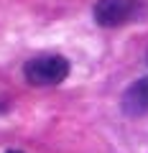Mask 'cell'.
<instances>
[{"mask_svg":"<svg viewBox=\"0 0 148 153\" xmlns=\"http://www.w3.org/2000/svg\"><path fill=\"white\" fill-rule=\"evenodd\" d=\"M146 13L148 8L143 0H97L92 16L97 26L118 28V26H128V23L146 18Z\"/></svg>","mask_w":148,"mask_h":153,"instance_id":"6da1fadb","label":"cell"},{"mask_svg":"<svg viewBox=\"0 0 148 153\" xmlns=\"http://www.w3.org/2000/svg\"><path fill=\"white\" fill-rule=\"evenodd\" d=\"M23 74L36 87H54V84H61L69 76V61L59 54H41V56H33L31 61H26Z\"/></svg>","mask_w":148,"mask_h":153,"instance_id":"7a4b0ae2","label":"cell"},{"mask_svg":"<svg viewBox=\"0 0 148 153\" xmlns=\"http://www.w3.org/2000/svg\"><path fill=\"white\" fill-rule=\"evenodd\" d=\"M120 107H123V112L130 115V117H138V115L148 112V76L135 79V82L123 92Z\"/></svg>","mask_w":148,"mask_h":153,"instance_id":"3957f363","label":"cell"},{"mask_svg":"<svg viewBox=\"0 0 148 153\" xmlns=\"http://www.w3.org/2000/svg\"><path fill=\"white\" fill-rule=\"evenodd\" d=\"M8 153H21V151H8Z\"/></svg>","mask_w":148,"mask_h":153,"instance_id":"277c9868","label":"cell"}]
</instances>
